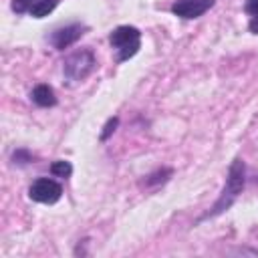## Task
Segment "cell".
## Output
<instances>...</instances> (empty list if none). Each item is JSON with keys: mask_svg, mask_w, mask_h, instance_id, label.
Instances as JSON below:
<instances>
[{"mask_svg": "<svg viewBox=\"0 0 258 258\" xmlns=\"http://www.w3.org/2000/svg\"><path fill=\"white\" fill-rule=\"evenodd\" d=\"M244 183H246V165L240 157H236L228 169V175H226V183L222 187V194L218 196L216 204L202 216V220H208V218H216L220 214H224L226 210L232 208V204L238 200V196L242 194L244 189Z\"/></svg>", "mask_w": 258, "mask_h": 258, "instance_id": "1", "label": "cell"}, {"mask_svg": "<svg viewBox=\"0 0 258 258\" xmlns=\"http://www.w3.org/2000/svg\"><path fill=\"white\" fill-rule=\"evenodd\" d=\"M109 42H111V48L117 52V62H123V60L133 58L139 52V48H141V32L135 26L121 24L115 30H111Z\"/></svg>", "mask_w": 258, "mask_h": 258, "instance_id": "2", "label": "cell"}, {"mask_svg": "<svg viewBox=\"0 0 258 258\" xmlns=\"http://www.w3.org/2000/svg\"><path fill=\"white\" fill-rule=\"evenodd\" d=\"M97 69V58L91 48H79L71 52L62 62V73L69 83H83Z\"/></svg>", "mask_w": 258, "mask_h": 258, "instance_id": "3", "label": "cell"}, {"mask_svg": "<svg viewBox=\"0 0 258 258\" xmlns=\"http://www.w3.org/2000/svg\"><path fill=\"white\" fill-rule=\"evenodd\" d=\"M28 198L38 204H56L62 198V185L50 177H38L28 187Z\"/></svg>", "mask_w": 258, "mask_h": 258, "instance_id": "4", "label": "cell"}, {"mask_svg": "<svg viewBox=\"0 0 258 258\" xmlns=\"http://www.w3.org/2000/svg\"><path fill=\"white\" fill-rule=\"evenodd\" d=\"M214 4L216 0H175L171 4V12L183 20H194L206 14Z\"/></svg>", "mask_w": 258, "mask_h": 258, "instance_id": "5", "label": "cell"}, {"mask_svg": "<svg viewBox=\"0 0 258 258\" xmlns=\"http://www.w3.org/2000/svg\"><path fill=\"white\" fill-rule=\"evenodd\" d=\"M85 30H87V26H85V24H79V22L60 26V28H56V30L50 34V44H52L56 50H64V48L73 46V44L85 34Z\"/></svg>", "mask_w": 258, "mask_h": 258, "instance_id": "6", "label": "cell"}, {"mask_svg": "<svg viewBox=\"0 0 258 258\" xmlns=\"http://www.w3.org/2000/svg\"><path fill=\"white\" fill-rule=\"evenodd\" d=\"M30 97L38 107H54L56 105V95L48 85H36L32 89Z\"/></svg>", "mask_w": 258, "mask_h": 258, "instance_id": "7", "label": "cell"}, {"mask_svg": "<svg viewBox=\"0 0 258 258\" xmlns=\"http://www.w3.org/2000/svg\"><path fill=\"white\" fill-rule=\"evenodd\" d=\"M56 4H58V0H34L28 8V14L34 18H44L56 8Z\"/></svg>", "mask_w": 258, "mask_h": 258, "instance_id": "8", "label": "cell"}, {"mask_svg": "<svg viewBox=\"0 0 258 258\" xmlns=\"http://www.w3.org/2000/svg\"><path fill=\"white\" fill-rule=\"evenodd\" d=\"M173 175V169L171 167H161V169H157V171H153V173H149L147 177H145V185L147 187H153V185H159V183H165L169 177Z\"/></svg>", "mask_w": 258, "mask_h": 258, "instance_id": "9", "label": "cell"}, {"mask_svg": "<svg viewBox=\"0 0 258 258\" xmlns=\"http://www.w3.org/2000/svg\"><path fill=\"white\" fill-rule=\"evenodd\" d=\"M246 14L250 16V22H248V28L250 32L258 34V0H246Z\"/></svg>", "mask_w": 258, "mask_h": 258, "instance_id": "10", "label": "cell"}, {"mask_svg": "<svg viewBox=\"0 0 258 258\" xmlns=\"http://www.w3.org/2000/svg\"><path fill=\"white\" fill-rule=\"evenodd\" d=\"M50 173L56 175V177H69V175L73 173V165H71V161L56 159V161H52V165H50Z\"/></svg>", "mask_w": 258, "mask_h": 258, "instance_id": "11", "label": "cell"}, {"mask_svg": "<svg viewBox=\"0 0 258 258\" xmlns=\"http://www.w3.org/2000/svg\"><path fill=\"white\" fill-rule=\"evenodd\" d=\"M34 159V155L30 153V151H26V149H16L14 153H12V161L16 163V165H26V163H30Z\"/></svg>", "mask_w": 258, "mask_h": 258, "instance_id": "12", "label": "cell"}, {"mask_svg": "<svg viewBox=\"0 0 258 258\" xmlns=\"http://www.w3.org/2000/svg\"><path fill=\"white\" fill-rule=\"evenodd\" d=\"M117 125H119V117H111V119L105 123V127H103V133H101V141H107V139L113 135V131L117 129Z\"/></svg>", "mask_w": 258, "mask_h": 258, "instance_id": "13", "label": "cell"}, {"mask_svg": "<svg viewBox=\"0 0 258 258\" xmlns=\"http://www.w3.org/2000/svg\"><path fill=\"white\" fill-rule=\"evenodd\" d=\"M26 2H28V8H30V4H32V2H34V0H26Z\"/></svg>", "mask_w": 258, "mask_h": 258, "instance_id": "14", "label": "cell"}, {"mask_svg": "<svg viewBox=\"0 0 258 258\" xmlns=\"http://www.w3.org/2000/svg\"><path fill=\"white\" fill-rule=\"evenodd\" d=\"M254 183H258V175H256V177H254Z\"/></svg>", "mask_w": 258, "mask_h": 258, "instance_id": "15", "label": "cell"}]
</instances>
